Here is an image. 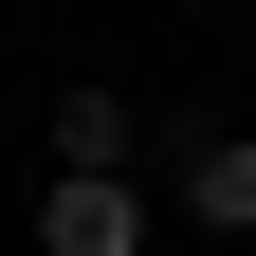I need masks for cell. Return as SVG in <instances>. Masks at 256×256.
Listing matches in <instances>:
<instances>
[{
	"instance_id": "1",
	"label": "cell",
	"mask_w": 256,
	"mask_h": 256,
	"mask_svg": "<svg viewBox=\"0 0 256 256\" xmlns=\"http://www.w3.org/2000/svg\"><path fill=\"white\" fill-rule=\"evenodd\" d=\"M37 256H146V183L128 165H55L37 183Z\"/></svg>"
},
{
	"instance_id": "2",
	"label": "cell",
	"mask_w": 256,
	"mask_h": 256,
	"mask_svg": "<svg viewBox=\"0 0 256 256\" xmlns=\"http://www.w3.org/2000/svg\"><path fill=\"white\" fill-rule=\"evenodd\" d=\"M183 220L256 256V128H183Z\"/></svg>"
},
{
	"instance_id": "3",
	"label": "cell",
	"mask_w": 256,
	"mask_h": 256,
	"mask_svg": "<svg viewBox=\"0 0 256 256\" xmlns=\"http://www.w3.org/2000/svg\"><path fill=\"white\" fill-rule=\"evenodd\" d=\"M146 128H128V92H55V165H128Z\"/></svg>"
}]
</instances>
